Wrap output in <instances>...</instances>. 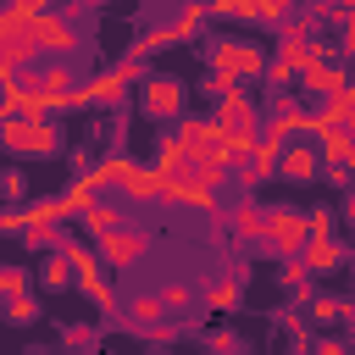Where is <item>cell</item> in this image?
<instances>
[{"instance_id": "277c9868", "label": "cell", "mask_w": 355, "mask_h": 355, "mask_svg": "<svg viewBox=\"0 0 355 355\" xmlns=\"http://www.w3.org/2000/svg\"><path fill=\"white\" fill-rule=\"evenodd\" d=\"M28 44L39 50V61H72V55L83 50V33H78L61 11H39V17L28 22Z\"/></svg>"}, {"instance_id": "d4e9b609", "label": "cell", "mask_w": 355, "mask_h": 355, "mask_svg": "<svg viewBox=\"0 0 355 355\" xmlns=\"http://www.w3.org/2000/svg\"><path fill=\"white\" fill-rule=\"evenodd\" d=\"M122 322H128V327H139V333H150L155 322H166V311H161V300H155V294H133V300H128V311H122Z\"/></svg>"}, {"instance_id": "9a60e30c", "label": "cell", "mask_w": 355, "mask_h": 355, "mask_svg": "<svg viewBox=\"0 0 355 355\" xmlns=\"http://www.w3.org/2000/svg\"><path fill=\"white\" fill-rule=\"evenodd\" d=\"M155 189H161V178H155L144 161H133V155H128V161H122V178H116V194H122L128 205H150V200H155Z\"/></svg>"}, {"instance_id": "1f68e13d", "label": "cell", "mask_w": 355, "mask_h": 355, "mask_svg": "<svg viewBox=\"0 0 355 355\" xmlns=\"http://www.w3.org/2000/svg\"><path fill=\"white\" fill-rule=\"evenodd\" d=\"M61 344H67V355H83V349H94V344H100V333H94L89 322H72V327L61 333Z\"/></svg>"}, {"instance_id": "6da1fadb", "label": "cell", "mask_w": 355, "mask_h": 355, "mask_svg": "<svg viewBox=\"0 0 355 355\" xmlns=\"http://www.w3.org/2000/svg\"><path fill=\"white\" fill-rule=\"evenodd\" d=\"M200 44H205L211 78H222V83H233V89L261 83V72H266V44L239 39V33H211V39H200Z\"/></svg>"}, {"instance_id": "ac0fdd59", "label": "cell", "mask_w": 355, "mask_h": 355, "mask_svg": "<svg viewBox=\"0 0 355 355\" xmlns=\"http://www.w3.org/2000/svg\"><path fill=\"white\" fill-rule=\"evenodd\" d=\"M305 327H338V322H355V305L338 300V294H305Z\"/></svg>"}, {"instance_id": "83f0119b", "label": "cell", "mask_w": 355, "mask_h": 355, "mask_svg": "<svg viewBox=\"0 0 355 355\" xmlns=\"http://www.w3.org/2000/svg\"><path fill=\"white\" fill-rule=\"evenodd\" d=\"M67 283H72V266L50 250V255H44V266H39V288H44V294H55V288H67Z\"/></svg>"}, {"instance_id": "4316f807", "label": "cell", "mask_w": 355, "mask_h": 355, "mask_svg": "<svg viewBox=\"0 0 355 355\" xmlns=\"http://www.w3.org/2000/svg\"><path fill=\"white\" fill-rule=\"evenodd\" d=\"M155 300H161V311H166L172 322H178L183 311H194V288H189V283H161V288H155Z\"/></svg>"}, {"instance_id": "60d3db41", "label": "cell", "mask_w": 355, "mask_h": 355, "mask_svg": "<svg viewBox=\"0 0 355 355\" xmlns=\"http://www.w3.org/2000/svg\"><path fill=\"white\" fill-rule=\"evenodd\" d=\"M83 355H100V349H83Z\"/></svg>"}, {"instance_id": "f35d334b", "label": "cell", "mask_w": 355, "mask_h": 355, "mask_svg": "<svg viewBox=\"0 0 355 355\" xmlns=\"http://www.w3.org/2000/svg\"><path fill=\"white\" fill-rule=\"evenodd\" d=\"M222 89H233V83H222V78H205V83H200V94H205V100H216Z\"/></svg>"}, {"instance_id": "30bf717a", "label": "cell", "mask_w": 355, "mask_h": 355, "mask_svg": "<svg viewBox=\"0 0 355 355\" xmlns=\"http://www.w3.org/2000/svg\"><path fill=\"white\" fill-rule=\"evenodd\" d=\"M211 122H216L222 133H244V128H261V105H255V94H250V89H222V94H216Z\"/></svg>"}, {"instance_id": "836d02e7", "label": "cell", "mask_w": 355, "mask_h": 355, "mask_svg": "<svg viewBox=\"0 0 355 355\" xmlns=\"http://www.w3.org/2000/svg\"><path fill=\"white\" fill-rule=\"evenodd\" d=\"M283 327H288L294 355H311V327H305V316H300V311H283Z\"/></svg>"}, {"instance_id": "f546056e", "label": "cell", "mask_w": 355, "mask_h": 355, "mask_svg": "<svg viewBox=\"0 0 355 355\" xmlns=\"http://www.w3.org/2000/svg\"><path fill=\"white\" fill-rule=\"evenodd\" d=\"M22 200H28V172H22V166H6V172H0V205L17 211Z\"/></svg>"}, {"instance_id": "e0dca14e", "label": "cell", "mask_w": 355, "mask_h": 355, "mask_svg": "<svg viewBox=\"0 0 355 355\" xmlns=\"http://www.w3.org/2000/svg\"><path fill=\"white\" fill-rule=\"evenodd\" d=\"M294 83H300V89H311V94H322V100H327V94H333V89H344V83H349V67H344V61H311V67H305V72H300V78H294Z\"/></svg>"}, {"instance_id": "8d00e7d4", "label": "cell", "mask_w": 355, "mask_h": 355, "mask_svg": "<svg viewBox=\"0 0 355 355\" xmlns=\"http://www.w3.org/2000/svg\"><path fill=\"white\" fill-rule=\"evenodd\" d=\"M311 355H349L344 338H311Z\"/></svg>"}, {"instance_id": "44dd1931", "label": "cell", "mask_w": 355, "mask_h": 355, "mask_svg": "<svg viewBox=\"0 0 355 355\" xmlns=\"http://www.w3.org/2000/svg\"><path fill=\"white\" fill-rule=\"evenodd\" d=\"M205 28H211V17H205V6H200V0H194V6H178V17L166 22L172 44H200V39H205Z\"/></svg>"}, {"instance_id": "8992f818", "label": "cell", "mask_w": 355, "mask_h": 355, "mask_svg": "<svg viewBox=\"0 0 355 355\" xmlns=\"http://www.w3.org/2000/svg\"><path fill=\"white\" fill-rule=\"evenodd\" d=\"M144 255H150V233H144L139 222H122V227H111L105 239H94V261H100L105 272H133Z\"/></svg>"}, {"instance_id": "7402d4cb", "label": "cell", "mask_w": 355, "mask_h": 355, "mask_svg": "<svg viewBox=\"0 0 355 355\" xmlns=\"http://www.w3.org/2000/svg\"><path fill=\"white\" fill-rule=\"evenodd\" d=\"M144 166H150L155 178H183V172H189V150H183L172 133H161V139H155V155H150Z\"/></svg>"}, {"instance_id": "7a4b0ae2", "label": "cell", "mask_w": 355, "mask_h": 355, "mask_svg": "<svg viewBox=\"0 0 355 355\" xmlns=\"http://www.w3.org/2000/svg\"><path fill=\"white\" fill-rule=\"evenodd\" d=\"M55 255L72 266V288L83 294V300H94V311H122V300H116V288H111V277H105V266L94 261V244H83V239H55Z\"/></svg>"}, {"instance_id": "5bb4252c", "label": "cell", "mask_w": 355, "mask_h": 355, "mask_svg": "<svg viewBox=\"0 0 355 355\" xmlns=\"http://www.w3.org/2000/svg\"><path fill=\"white\" fill-rule=\"evenodd\" d=\"M294 261L305 266V277H322V272H338L349 261V250H344V239H305V250Z\"/></svg>"}, {"instance_id": "2e32d148", "label": "cell", "mask_w": 355, "mask_h": 355, "mask_svg": "<svg viewBox=\"0 0 355 355\" xmlns=\"http://www.w3.org/2000/svg\"><path fill=\"white\" fill-rule=\"evenodd\" d=\"M227 233H233L239 244H261V233H266V205H255L250 194L233 200V211H227Z\"/></svg>"}, {"instance_id": "d590c367", "label": "cell", "mask_w": 355, "mask_h": 355, "mask_svg": "<svg viewBox=\"0 0 355 355\" xmlns=\"http://www.w3.org/2000/svg\"><path fill=\"white\" fill-rule=\"evenodd\" d=\"M316 183H333V189H349V166H322Z\"/></svg>"}, {"instance_id": "5b68a950", "label": "cell", "mask_w": 355, "mask_h": 355, "mask_svg": "<svg viewBox=\"0 0 355 355\" xmlns=\"http://www.w3.org/2000/svg\"><path fill=\"white\" fill-rule=\"evenodd\" d=\"M139 111H144L150 122H178V116H189V83H178V78H166V72H144V78H139Z\"/></svg>"}, {"instance_id": "ffe728a7", "label": "cell", "mask_w": 355, "mask_h": 355, "mask_svg": "<svg viewBox=\"0 0 355 355\" xmlns=\"http://www.w3.org/2000/svg\"><path fill=\"white\" fill-rule=\"evenodd\" d=\"M311 150H316V161H322V166H355V139H349V128L316 133V139H311Z\"/></svg>"}, {"instance_id": "cb8c5ba5", "label": "cell", "mask_w": 355, "mask_h": 355, "mask_svg": "<svg viewBox=\"0 0 355 355\" xmlns=\"http://www.w3.org/2000/svg\"><path fill=\"white\" fill-rule=\"evenodd\" d=\"M94 200H100V189H94L89 178H72V183H67V194H55V205H61V222H67V216L78 222V216H83Z\"/></svg>"}, {"instance_id": "52a82bcc", "label": "cell", "mask_w": 355, "mask_h": 355, "mask_svg": "<svg viewBox=\"0 0 355 355\" xmlns=\"http://www.w3.org/2000/svg\"><path fill=\"white\" fill-rule=\"evenodd\" d=\"M288 0H205V17L211 22H255L266 33H277L288 22Z\"/></svg>"}, {"instance_id": "4dcf8cb0", "label": "cell", "mask_w": 355, "mask_h": 355, "mask_svg": "<svg viewBox=\"0 0 355 355\" xmlns=\"http://www.w3.org/2000/svg\"><path fill=\"white\" fill-rule=\"evenodd\" d=\"M205 355H244V338L233 327H205Z\"/></svg>"}, {"instance_id": "f1b7e54d", "label": "cell", "mask_w": 355, "mask_h": 355, "mask_svg": "<svg viewBox=\"0 0 355 355\" xmlns=\"http://www.w3.org/2000/svg\"><path fill=\"white\" fill-rule=\"evenodd\" d=\"M0 316H6L11 327H28V322L39 316V300H33V294H11V300H0Z\"/></svg>"}, {"instance_id": "7c38bea8", "label": "cell", "mask_w": 355, "mask_h": 355, "mask_svg": "<svg viewBox=\"0 0 355 355\" xmlns=\"http://www.w3.org/2000/svg\"><path fill=\"white\" fill-rule=\"evenodd\" d=\"M316 172H322V161H316L311 139H288L277 150V178L283 183H316Z\"/></svg>"}, {"instance_id": "3957f363", "label": "cell", "mask_w": 355, "mask_h": 355, "mask_svg": "<svg viewBox=\"0 0 355 355\" xmlns=\"http://www.w3.org/2000/svg\"><path fill=\"white\" fill-rule=\"evenodd\" d=\"M0 150L17 161H50L67 150L61 122H0Z\"/></svg>"}, {"instance_id": "ab89813d", "label": "cell", "mask_w": 355, "mask_h": 355, "mask_svg": "<svg viewBox=\"0 0 355 355\" xmlns=\"http://www.w3.org/2000/svg\"><path fill=\"white\" fill-rule=\"evenodd\" d=\"M28 355H50V349H28Z\"/></svg>"}, {"instance_id": "e575fe53", "label": "cell", "mask_w": 355, "mask_h": 355, "mask_svg": "<svg viewBox=\"0 0 355 355\" xmlns=\"http://www.w3.org/2000/svg\"><path fill=\"white\" fill-rule=\"evenodd\" d=\"M11 294H28V272L22 266H0V300H11Z\"/></svg>"}, {"instance_id": "4fadbf2b", "label": "cell", "mask_w": 355, "mask_h": 355, "mask_svg": "<svg viewBox=\"0 0 355 355\" xmlns=\"http://www.w3.org/2000/svg\"><path fill=\"white\" fill-rule=\"evenodd\" d=\"M194 305H200L205 316H227V311H239V305H244V277H233V272H227V277H211V283L194 294Z\"/></svg>"}, {"instance_id": "d6986e66", "label": "cell", "mask_w": 355, "mask_h": 355, "mask_svg": "<svg viewBox=\"0 0 355 355\" xmlns=\"http://www.w3.org/2000/svg\"><path fill=\"white\" fill-rule=\"evenodd\" d=\"M33 89H39V94H50V100H61V94H72V89H78V67H72V61H39Z\"/></svg>"}, {"instance_id": "9c48e42d", "label": "cell", "mask_w": 355, "mask_h": 355, "mask_svg": "<svg viewBox=\"0 0 355 355\" xmlns=\"http://www.w3.org/2000/svg\"><path fill=\"white\" fill-rule=\"evenodd\" d=\"M17 222H22V244L28 250H55V239H61V205L55 200H28V205H17Z\"/></svg>"}, {"instance_id": "603a6c76", "label": "cell", "mask_w": 355, "mask_h": 355, "mask_svg": "<svg viewBox=\"0 0 355 355\" xmlns=\"http://www.w3.org/2000/svg\"><path fill=\"white\" fill-rule=\"evenodd\" d=\"M78 222H83V233H89V239H105L111 227H122V222H128V211H122V205H111V200H94Z\"/></svg>"}, {"instance_id": "d6a6232c", "label": "cell", "mask_w": 355, "mask_h": 355, "mask_svg": "<svg viewBox=\"0 0 355 355\" xmlns=\"http://www.w3.org/2000/svg\"><path fill=\"white\" fill-rule=\"evenodd\" d=\"M333 227H338V216H333L327 205H316V211H305V239H333Z\"/></svg>"}, {"instance_id": "74e56055", "label": "cell", "mask_w": 355, "mask_h": 355, "mask_svg": "<svg viewBox=\"0 0 355 355\" xmlns=\"http://www.w3.org/2000/svg\"><path fill=\"white\" fill-rule=\"evenodd\" d=\"M0 233H22V222H17V211H11V205H0Z\"/></svg>"}, {"instance_id": "b9f144b4", "label": "cell", "mask_w": 355, "mask_h": 355, "mask_svg": "<svg viewBox=\"0 0 355 355\" xmlns=\"http://www.w3.org/2000/svg\"><path fill=\"white\" fill-rule=\"evenodd\" d=\"M150 355H166V349H150Z\"/></svg>"}, {"instance_id": "ba28073f", "label": "cell", "mask_w": 355, "mask_h": 355, "mask_svg": "<svg viewBox=\"0 0 355 355\" xmlns=\"http://www.w3.org/2000/svg\"><path fill=\"white\" fill-rule=\"evenodd\" d=\"M261 250H266V255H277V261H294V255L305 250V211H294V205H266Z\"/></svg>"}, {"instance_id": "484cf974", "label": "cell", "mask_w": 355, "mask_h": 355, "mask_svg": "<svg viewBox=\"0 0 355 355\" xmlns=\"http://www.w3.org/2000/svg\"><path fill=\"white\" fill-rule=\"evenodd\" d=\"M322 116H327L333 128H349V122H355V83L333 89V94H327V105H322Z\"/></svg>"}, {"instance_id": "8fae6325", "label": "cell", "mask_w": 355, "mask_h": 355, "mask_svg": "<svg viewBox=\"0 0 355 355\" xmlns=\"http://www.w3.org/2000/svg\"><path fill=\"white\" fill-rule=\"evenodd\" d=\"M155 200H166V205H178V211H200V216H216V211H222V194H216V189H200V183H189V178H161Z\"/></svg>"}]
</instances>
